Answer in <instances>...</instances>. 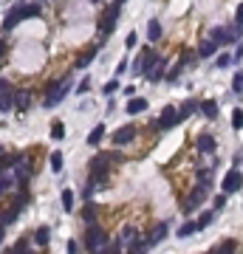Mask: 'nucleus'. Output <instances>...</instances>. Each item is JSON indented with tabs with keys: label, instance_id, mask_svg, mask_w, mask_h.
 Segmentation results:
<instances>
[{
	"label": "nucleus",
	"instance_id": "21",
	"mask_svg": "<svg viewBox=\"0 0 243 254\" xmlns=\"http://www.w3.org/2000/svg\"><path fill=\"white\" fill-rule=\"evenodd\" d=\"M209 254H238V240H226V243H220L218 249H212Z\"/></svg>",
	"mask_w": 243,
	"mask_h": 254
},
{
	"label": "nucleus",
	"instance_id": "5",
	"mask_svg": "<svg viewBox=\"0 0 243 254\" xmlns=\"http://www.w3.org/2000/svg\"><path fill=\"white\" fill-rule=\"evenodd\" d=\"M204 198H207V186L195 184V189H192V192H189V195H187L184 201H181V212H184V215H192L195 209H201Z\"/></svg>",
	"mask_w": 243,
	"mask_h": 254
},
{
	"label": "nucleus",
	"instance_id": "20",
	"mask_svg": "<svg viewBox=\"0 0 243 254\" xmlns=\"http://www.w3.org/2000/svg\"><path fill=\"white\" fill-rule=\"evenodd\" d=\"M175 110H178V122H181V119H187V116H192L198 110V102L195 99H187L184 104H181V107H175Z\"/></svg>",
	"mask_w": 243,
	"mask_h": 254
},
{
	"label": "nucleus",
	"instance_id": "47",
	"mask_svg": "<svg viewBox=\"0 0 243 254\" xmlns=\"http://www.w3.org/2000/svg\"><path fill=\"white\" fill-rule=\"evenodd\" d=\"M226 206V195H223V192H220L218 198H215V209H223Z\"/></svg>",
	"mask_w": 243,
	"mask_h": 254
},
{
	"label": "nucleus",
	"instance_id": "9",
	"mask_svg": "<svg viewBox=\"0 0 243 254\" xmlns=\"http://www.w3.org/2000/svg\"><path fill=\"white\" fill-rule=\"evenodd\" d=\"M12 107H17L20 113H23V110H28V107H31V93L23 91V88H14V93H12Z\"/></svg>",
	"mask_w": 243,
	"mask_h": 254
},
{
	"label": "nucleus",
	"instance_id": "32",
	"mask_svg": "<svg viewBox=\"0 0 243 254\" xmlns=\"http://www.w3.org/2000/svg\"><path fill=\"white\" fill-rule=\"evenodd\" d=\"M51 170H54V173H62V152L59 150L51 152Z\"/></svg>",
	"mask_w": 243,
	"mask_h": 254
},
{
	"label": "nucleus",
	"instance_id": "22",
	"mask_svg": "<svg viewBox=\"0 0 243 254\" xmlns=\"http://www.w3.org/2000/svg\"><path fill=\"white\" fill-rule=\"evenodd\" d=\"M147 40H150V43H159V40H162V23H159V20H150V25H147Z\"/></svg>",
	"mask_w": 243,
	"mask_h": 254
},
{
	"label": "nucleus",
	"instance_id": "2",
	"mask_svg": "<svg viewBox=\"0 0 243 254\" xmlns=\"http://www.w3.org/2000/svg\"><path fill=\"white\" fill-rule=\"evenodd\" d=\"M105 246H108V234H105V229L102 226H96V223H91L88 231H85V249H88L91 254H96V252H102Z\"/></svg>",
	"mask_w": 243,
	"mask_h": 254
},
{
	"label": "nucleus",
	"instance_id": "39",
	"mask_svg": "<svg viewBox=\"0 0 243 254\" xmlns=\"http://www.w3.org/2000/svg\"><path fill=\"white\" fill-rule=\"evenodd\" d=\"M229 62H232L229 54H220V57L215 59V68H229Z\"/></svg>",
	"mask_w": 243,
	"mask_h": 254
},
{
	"label": "nucleus",
	"instance_id": "13",
	"mask_svg": "<svg viewBox=\"0 0 243 254\" xmlns=\"http://www.w3.org/2000/svg\"><path fill=\"white\" fill-rule=\"evenodd\" d=\"M20 20H23V6H14L12 12L6 14V20H3V31H12Z\"/></svg>",
	"mask_w": 243,
	"mask_h": 254
},
{
	"label": "nucleus",
	"instance_id": "30",
	"mask_svg": "<svg viewBox=\"0 0 243 254\" xmlns=\"http://www.w3.org/2000/svg\"><path fill=\"white\" fill-rule=\"evenodd\" d=\"M51 139H57V141L65 139V125H62V122H54V125H51Z\"/></svg>",
	"mask_w": 243,
	"mask_h": 254
},
{
	"label": "nucleus",
	"instance_id": "42",
	"mask_svg": "<svg viewBox=\"0 0 243 254\" xmlns=\"http://www.w3.org/2000/svg\"><path fill=\"white\" fill-rule=\"evenodd\" d=\"M65 252H68V254H80V252H82V246H80L77 240H68V249H65Z\"/></svg>",
	"mask_w": 243,
	"mask_h": 254
},
{
	"label": "nucleus",
	"instance_id": "43",
	"mask_svg": "<svg viewBox=\"0 0 243 254\" xmlns=\"http://www.w3.org/2000/svg\"><path fill=\"white\" fill-rule=\"evenodd\" d=\"M12 164H14V155H0V170H6Z\"/></svg>",
	"mask_w": 243,
	"mask_h": 254
},
{
	"label": "nucleus",
	"instance_id": "35",
	"mask_svg": "<svg viewBox=\"0 0 243 254\" xmlns=\"http://www.w3.org/2000/svg\"><path fill=\"white\" fill-rule=\"evenodd\" d=\"M12 249H14V254H31L28 252V237H20L17 246H12Z\"/></svg>",
	"mask_w": 243,
	"mask_h": 254
},
{
	"label": "nucleus",
	"instance_id": "41",
	"mask_svg": "<svg viewBox=\"0 0 243 254\" xmlns=\"http://www.w3.org/2000/svg\"><path fill=\"white\" fill-rule=\"evenodd\" d=\"M37 14H40V6H23V17H37Z\"/></svg>",
	"mask_w": 243,
	"mask_h": 254
},
{
	"label": "nucleus",
	"instance_id": "45",
	"mask_svg": "<svg viewBox=\"0 0 243 254\" xmlns=\"http://www.w3.org/2000/svg\"><path fill=\"white\" fill-rule=\"evenodd\" d=\"M96 254H122V249L119 246H105L102 252H96Z\"/></svg>",
	"mask_w": 243,
	"mask_h": 254
},
{
	"label": "nucleus",
	"instance_id": "53",
	"mask_svg": "<svg viewBox=\"0 0 243 254\" xmlns=\"http://www.w3.org/2000/svg\"><path fill=\"white\" fill-rule=\"evenodd\" d=\"M0 240H3V229H0Z\"/></svg>",
	"mask_w": 243,
	"mask_h": 254
},
{
	"label": "nucleus",
	"instance_id": "54",
	"mask_svg": "<svg viewBox=\"0 0 243 254\" xmlns=\"http://www.w3.org/2000/svg\"><path fill=\"white\" fill-rule=\"evenodd\" d=\"M0 152H3V147H0Z\"/></svg>",
	"mask_w": 243,
	"mask_h": 254
},
{
	"label": "nucleus",
	"instance_id": "10",
	"mask_svg": "<svg viewBox=\"0 0 243 254\" xmlns=\"http://www.w3.org/2000/svg\"><path fill=\"white\" fill-rule=\"evenodd\" d=\"M238 189H241V170H232L223 178V195H235Z\"/></svg>",
	"mask_w": 243,
	"mask_h": 254
},
{
	"label": "nucleus",
	"instance_id": "50",
	"mask_svg": "<svg viewBox=\"0 0 243 254\" xmlns=\"http://www.w3.org/2000/svg\"><path fill=\"white\" fill-rule=\"evenodd\" d=\"M6 85H9V82H6V79H0V91H3V88H6Z\"/></svg>",
	"mask_w": 243,
	"mask_h": 254
},
{
	"label": "nucleus",
	"instance_id": "26",
	"mask_svg": "<svg viewBox=\"0 0 243 254\" xmlns=\"http://www.w3.org/2000/svg\"><path fill=\"white\" fill-rule=\"evenodd\" d=\"M82 218H85V223L91 226V223H96V206H93L91 201L85 203V209H82Z\"/></svg>",
	"mask_w": 243,
	"mask_h": 254
},
{
	"label": "nucleus",
	"instance_id": "14",
	"mask_svg": "<svg viewBox=\"0 0 243 254\" xmlns=\"http://www.w3.org/2000/svg\"><path fill=\"white\" fill-rule=\"evenodd\" d=\"M130 116H136V113H144L147 110V99H139V96H130L128 99V107H125Z\"/></svg>",
	"mask_w": 243,
	"mask_h": 254
},
{
	"label": "nucleus",
	"instance_id": "49",
	"mask_svg": "<svg viewBox=\"0 0 243 254\" xmlns=\"http://www.w3.org/2000/svg\"><path fill=\"white\" fill-rule=\"evenodd\" d=\"M3 51H6V43H3V40H0V59H3Z\"/></svg>",
	"mask_w": 243,
	"mask_h": 254
},
{
	"label": "nucleus",
	"instance_id": "31",
	"mask_svg": "<svg viewBox=\"0 0 243 254\" xmlns=\"http://www.w3.org/2000/svg\"><path fill=\"white\" fill-rule=\"evenodd\" d=\"M62 209H65V212H74V192H71V189H62Z\"/></svg>",
	"mask_w": 243,
	"mask_h": 254
},
{
	"label": "nucleus",
	"instance_id": "44",
	"mask_svg": "<svg viewBox=\"0 0 243 254\" xmlns=\"http://www.w3.org/2000/svg\"><path fill=\"white\" fill-rule=\"evenodd\" d=\"M136 43H139V34H136V31H130V34H128V40H125V46H128V48H133Z\"/></svg>",
	"mask_w": 243,
	"mask_h": 254
},
{
	"label": "nucleus",
	"instance_id": "8",
	"mask_svg": "<svg viewBox=\"0 0 243 254\" xmlns=\"http://www.w3.org/2000/svg\"><path fill=\"white\" fill-rule=\"evenodd\" d=\"M136 125H125V127H119L113 133V141H116V147H122V144H130V141L136 139Z\"/></svg>",
	"mask_w": 243,
	"mask_h": 254
},
{
	"label": "nucleus",
	"instance_id": "1",
	"mask_svg": "<svg viewBox=\"0 0 243 254\" xmlns=\"http://www.w3.org/2000/svg\"><path fill=\"white\" fill-rule=\"evenodd\" d=\"M68 88H71V76H62V79L57 82H48V88H46V107L51 110L54 104H59L65 96H68Z\"/></svg>",
	"mask_w": 243,
	"mask_h": 254
},
{
	"label": "nucleus",
	"instance_id": "27",
	"mask_svg": "<svg viewBox=\"0 0 243 254\" xmlns=\"http://www.w3.org/2000/svg\"><path fill=\"white\" fill-rule=\"evenodd\" d=\"M195 231H198L195 220H187L184 226H181V229H178V237H181V240H184V237H189V234H195Z\"/></svg>",
	"mask_w": 243,
	"mask_h": 254
},
{
	"label": "nucleus",
	"instance_id": "34",
	"mask_svg": "<svg viewBox=\"0 0 243 254\" xmlns=\"http://www.w3.org/2000/svg\"><path fill=\"white\" fill-rule=\"evenodd\" d=\"M147 252H150L147 240H136V243H133V249H130V254H147Z\"/></svg>",
	"mask_w": 243,
	"mask_h": 254
},
{
	"label": "nucleus",
	"instance_id": "19",
	"mask_svg": "<svg viewBox=\"0 0 243 254\" xmlns=\"http://www.w3.org/2000/svg\"><path fill=\"white\" fill-rule=\"evenodd\" d=\"M12 93H14V88H12V85H6V88L0 91V113L12 110Z\"/></svg>",
	"mask_w": 243,
	"mask_h": 254
},
{
	"label": "nucleus",
	"instance_id": "28",
	"mask_svg": "<svg viewBox=\"0 0 243 254\" xmlns=\"http://www.w3.org/2000/svg\"><path fill=\"white\" fill-rule=\"evenodd\" d=\"M212 220H215V212H212V209H209V212H204V215H201V218L195 220L198 231H201V229H207V226H209V223H212Z\"/></svg>",
	"mask_w": 243,
	"mask_h": 254
},
{
	"label": "nucleus",
	"instance_id": "51",
	"mask_svg": "<svg viewBox=\"0 0 243 254\" xmlns=\"http://www.w3.org/2000/svg\"><path fill=\"white\" fill-rule=\"evenodd\" d=\"M3 254H14V249H9V252H3Z\"/></svg>",
	"mask_w": 243,
	"mask_h": 254
},
{
	"label": "nucleus",
	"instance_id": "38",
	"mask_svg": "<svg viewBox=\"0 0 243 254\" xmlns=\"http://www.w3.org/2000/svg\"><path fill=\"white\" fill-rule=\"evenodd\" d=\"M102 91L108 93V96H113V93L119 91V76H116V79H110V82H108V85H105Z\"/></svg>",
	"mask_w": 243,
	"mask_h": 254
},
{
	"label": "nucleus",
	"instance_id": "11",
	"mask_svg": "<svg viewBox=\"0 0 243 254\" xmlns=\"http://www.w3.org/2000/svg\"><path fill=\"white\" fill-rule=\"evenodd\" d=\"M99 48H102V43H96V46H91V48H85V51H82L80 57H77V62H74V68H80V71H85V68H88V65H91V59L96 57V51H99Z\"/></svg>",
	"mask_w": 243,
	"mask_h": 254
},
{
	"label": "nucleus",
	"instance_id": "12",
	"mask_svg": "<svg viewBox=\"0 0 243 254\" xmlns=\"http://www.w3.org/2000/svg\"><path fill=\"white\" fill-rule=\"evenodd\" d=\"M167 234H170V226H167V223H156V226L150 229V234H147V246H156V243H162Z\"/></svg>",
	"mask_w": 243,
	"mask_h": 254
},
{
	"label": "nucleus",
	"instance_id": "46",
	"mask_svg": "<svg viewBox=\"0 0 243 254\" xmlns=\"http://www.w3.org/2000/svg\"><path fill=\"white\" fill-rule=\"evenodd\" d=\"M136 234H139V231L133 229V226H128V229H125V234H122V237H125V240H136Z\"/></svg>",
	"mask_w": 243,
	"mask_h": 254
},
{
	"label": "nucleus",
	"instance_id": "37",
	"mask_svg": "<svg viewBox=\"0 0 243 254\" xmlns=\"http://www.w3.org/2000/svg\"><path fill=\"white\" fill-rule=\"evenodd\" d=\"M241 91H243V74L238 71V74H235V79H232V93H241Z\"/></svg>",
	"mask_w": 243,
	"mask_h": 254
},
{
	"label": "nucleus",
	"instance_id": "18",
	"mask_svg": "<svg viewBox=\"0 0 243 254\" xmlns=\"http://www.w3.org/2000/svg\"><path fill=\"white\" fill-rule=\"evenodd\" d=\"M209 40H212V43H215V46H223V43H232V37H229V31H226V28H212V31H209Z\"/></svg>",
	"mask_w": 243,
	"mask_h": 254
},
{
	"label": "nucleus",
	"instance_id": "17",
	"mask_svg": "<svg viewBox=\"0 0 243 254\" xmlns=\"http://www.w3.org/2000/svg\"><path fill=\"white\" fill-rule=\"evenodd\" d=\"M20 212H23V209H20V206H14V203H12V209H9V212H0V229H6L9 223H14Z\"/></svg>",
	"mask_w": 243,
	"mask_h": 254
},
{
	"label": "nucleus",
	"instance_id": "25",
	"mask_svg": "<svg viewBox=\"0 0 243 254\" xmlns=\"http://www.w3.org/2000/svg\"><path fill=\"white\" fill-rule=\"evenodd\" d=\"M102 136H105V125H96L91 130V136H88V144H91V147H96V144L102 141Z\"/></svg>",
	"mask_w": 243,
	"mask_h": 254
},
{
	"label": "nucleus",
	"instance_id": "52",
	"mask_svg": "<svg viewBox=\"0 0 243 254\" xmlns=\"http://www.w3.org/2000/svg\"><path fill=\"white\" fill-rule=\"evenodd\" d=\"M122 3H125V0H116V6H122Z\"/></svg>",
	"mask_w": 243,
	"mask_h": 254
},
{
	"label": "nucleus",
	"instance_id": "29",
	"mask_svg": "<svg viewBox=\"0 0 243 254\" xmlns=\"http://www.w3.org/2000/svg\"><path fill=\"white\" fill-rule=\"evenodd\" d=\"M144 76H147L150 82H159V79H162V76H164V59H162V62H159V65H156L153 71H147Z\"/></svg>",
	"mask_w": 243,
	"mask_h": 254
},
{
	"label": "nucleus",
	"instance_id": "33",
	"mask_svg": "<svg viewBox=\"0 0 243 254\" xmlns=\"http://www.w3.org/2000/svg\"><path fill=\"white\" fill-rule=\"evenodd\" d=\"M232 127H235V130H241V127H243V110H241V107H235V110H232Z\"/></svg>",
	"mask_w": 243,
	"mask_h": 254
},
{
	"label": "nucleus",
	"instance_id": "24",
	"mask_svg": "<svg viewBox=\"0 0 243 254\" xmlns=\"http://www.w3.org/2000/svg\"><path fill=\"white\" fill-rule=\"evenodd\" d=\"M48 237H51V231H48V226H40V229L34 231V243L40 246V249H46V246H48Z\"/></svg>",
	"mask_w": 243,
	"mask_h": 254
},
{
	"label": "nucleus",
	"instance_id": "40",
	"mask_svg": "<svg viewBox=\"0 0 243 254\" xmlns=\"http://www.w3.org/2000/svg\"><path fill=\"white\" fill-rule=\"evenodd\" d=\"M88 91H91V76H85V79L77 85V93H80V96H82V93H88Z\"/></svg>",
	"mask_w": 243,
	"mask_h": 254
},
{
	"label": "nucleus",
	"instance_id": "15",
	"mask_svg": "<svg viewBox=\"0 0 243 254\" xmlns=\"http://www.w3.org/2000/svg\"><path fill=\"white\" fill-rule=\"evenodd\" d=\"M195 147H198V152H212L215 150V139H212L209 133H201L195 139Z\"/></svg>",
	"mask_w": 243,
	"mask_h": 254
},
{
	"label": "nucleus",
	"instance_id": "3",
	"mask_svg": "<svg viewBox=\"0 0 243 254\" xmlns=\"http://www.w3.org/2000/svg\"><path fill=\"white\" fill-rule=\"evenodd\" d=\"M113 161H122V155H116V152H96L91 158V164H88V170H91V175H108Z\"/></svg>",
	"mask_w": 243,
	"mask_h": 254
},
{
	"label": "nucleus",
	"instance_id": "48",
	"mask_svg": "<svg viewBox=\"0 0 243 254\" xmlns=\"http://www.w3.org/2000/svg\"><path fill=\"white\" fill-rule=\"evenodd\" d=\"M125 71H128V62H125V59H122V62H119V65H116V76H119V74H125Z\"/></svg>",
	"mask_w": 243,
	"mask_h": 254
},
{
	"label": "nucleus",
	"instance_id": "7",
	"mask_svg": "<svg viewBox=\"0 0 243 254\" xmlns=\"http://www.w3.org/2000/svg\"><path fill=\"white\" fill-rule=\"evenodd\" d=\"M175 125H178V110H175V107H164L162 116H159V122H156V127H159V130H173Z\"/></svg>",
	"mask_w": 243,
	"mask_h": 254
},
{
	"label": "nucleus",
	"instance_id": "4",
	"mask_svg": "<svg viewBox=\"0 0 243 254\" xmlns=\"http://www.w3.org/2000/svg\"><path fill=\"white\" fill-rule=\"evenodd\" d=\"M159 62H162V57H159L150 46L141 48V54L136 57V62H133V74H147V71H153Z\"/></svg>",
	"mask_w": 243,
	"mask_h": 254
},
{
	"label": "nucleus",
	"instance_id": "16",
	"mask_svg": "<svg viewBox=\"0 0 243 254\" xmlns=\"http://www.w3.org/2000/svg\"><path fill=\"white\" fill-rule=\"evenodd\" d=\"M198 110L207 116V119H218V102L215 99H207V102H198Z\"/></svg>",
	"mask_w": 243,
	"mask_h": 254
},
{
	"label": "nucleus",
	"instance_id": "6",
	"mask_svg": "<svg viewBox=\"0 0 243 254\" xmlns=\"http://www.w3.org/2000/svg\"><path fill=\"white\" fill-rule=\"evenodd\" d=\"M119 14H122V6H116V3L105 9V17H102V23H99V31H102V37L113 34V28H116V20H119Z\"/></svg>",
	"mask_w": 243,
	"mask_h": 254
},
{
	"label": "nucleus",
	"instance_id": "23",
	"mask_svg": "<svg viewBox=\"0 0 243 254\" xmlns=\"http://www.w3.org/2000/svg\"><path fill=\"white\" fill-rule=\"evenodd\" d=\"M215 54H218V46L212 40H204L201 48H198V57H215Z\"/></svg>",
	"mask_w": 243,
	"mask_h": 254
},
{
	"label": "nucleus",
	"instance_id": "36",
	"mask_svg": "<svg viewBox=\"0 0 243 254\" xmlns=\"http://www.w3.org/2000/svg\"><path fill=\"white\" fill-rule=\"evenodd\" d=\"M12 186H14V178H6V175H0V195H6Z\"/></svg>",
	"mask_w": 243,
	"mask_h": 254
}]
</instances>
